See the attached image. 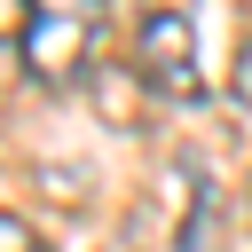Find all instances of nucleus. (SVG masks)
<instances>
[{"label":"nucleus","mask_w":252,"mask_h":252,"mask_svg":"<svg viewBox=\"0 0 252 252\" xmlns=\"http://www.w3.org/2000/svg\"><path fill=\"white\" fill-rule=\"evenodd\" d=\"M102 47V0H8V55L24 79L63 87Z\"/></svg>","instance_id":"f257e3e1"},{"label":"nucleus","mask_w":252,"mask_h":252,"mask_svg":"<svg viewBox=\"0 0 252 252\" xmlns=\"http://www.w3.org/2000/svg\"><path fill=\"white\" fill-rule=\"evenodd\" d=\"M134 71H142V87L165 94V102L205 94V79H197V32H189L181 8H150V16L134 24Z\"/></svg>","instance_id":"f03ea898"},{"label":"nucleus","mask_w":252,"mask_h":252,"mask_svg":"<svg viewBox=\"0 0 252 252\" xmlns=\"http://www.w3.org/2000/svg\"><path fill=\"white\" fill-rule=\"evenodd\" d=\"M205 220H213V189H205V173L181 158V165L158 173L134 236H158V252H205Z\"/></svg>","instance_id":"7ed1b4c3"},{"label":"nucleus","mask_w":252,"mask_h":252,"mask_svg":"<svg viewBox=\"0 0 252 252\" xmlns=\"http://www.w3.org/2000/svg\"><path fill=\"white\" fill-rule=\"evenodd\" d=\"M228 102H236V118L252 126V47L236 55V79H228Z\"/></svg>","instance_id":"20e7f679"},{"label":"nucleus","mask_w":252,"mask_h":252,"mask_svg":"<svg viewBox=\"0 0 252 252\" xmlns=\"http://www.w3.org/2000/svg\"><path fill=\"white\" fill-rule=\"evenodd\" d=\"M0 252H47V244H39V236H32V228L8 213V220H0Z\"/></svg>","instance_id":"39448f33"}]
</instances>
